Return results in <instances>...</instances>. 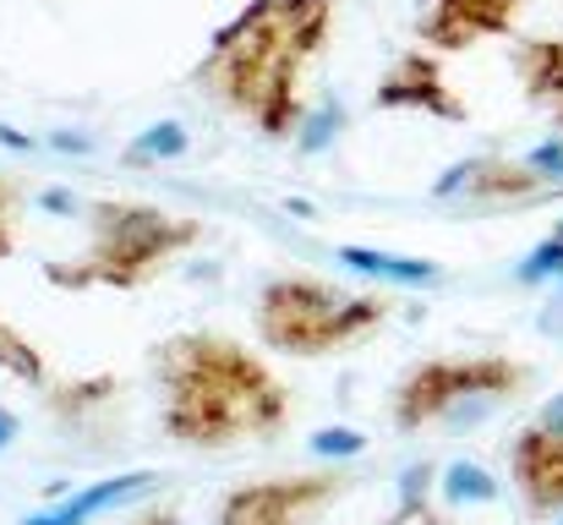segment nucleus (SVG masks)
I'll return each instance as SVG.
<instances>
[{"label":"nucleus","instance_id":"nucleus-1","mask_svg":"<svg viewBox=\"0 0 563 525\" xmlns=\"http://www.w3.org/2000/svg\"><path fill=\"white\" fill-rule=\"evenodd\" d=\"M340 0H246L213 28L191 83L208 105L246 121L268 143H290L307 116V72L334 39Z\"/></svg>","mask_w":563,"mask_h":525},{"label":"nucleus","instance_id":"nucleus-2","mask_svg":"<svg viewBox=\"0 0 563 525\" xmlns=\"http://www.w3.org/2000/svg\"><path fill=\"white\" fill-rule=\"evenodd\" d=\"M159 383V427L181 449H235V444H268L290 427V389L279 372L230 335L181 329L165 335L154 356Z\"/></svg>","mask_w":563,"mask_h":525},{"label":"nucleus","instance_id":"nucleus-3","mask_svg":"<svg viewBox=\"0 0 563 525\" xmlns=\"http://www.w3.org/2000/svg\"><path fill=\"white\" fill-rule=\"evenodd\" d=\"M82 225H88V247L77 258H49L44 280L55 291H143L154 285L170 263H181L191 247H202V219L170 214L159 203H137V197H82Z\"/></svg>","mask_w":563,"mask_h":525},{"label":"nucleus","instance_id":"nucleus-4","mask_svg":"<svg viewBox=\"0 0 563 525\" xmlns=\"http://www.w3.org/2000/svg\"><path fill=\"white\" fill-rule=\"evenodd\" d=\"M394 302L373 291H345L334 280L318 274H274L263 280L257 302H252V329L263 350L296 356V361H318V356H340V350L362 346L388 324Z\"/></svg>","mask_w":563,"mask_h":525},{"label":"nucleus","instance_id":"nucleus-5","mask_svg":"<svg viewBox=\"0 0 563 525\" xmlns=\"http://www.w3.org/2000/svg\"><path fill=\"white\" fill-rule=\"evenodd\" d=\"M531 383V367L515 356H427L416 361L394 394H388V422L394 433H421V427H471L493 416L498 405L520 400Z\"/></svg>","mask_w":563,"mask_h":525},{"label":"nucleus","instance_id":"nucleus-6","mask_svg":"<svg viewBox=\"0 0 563 525\" xmlns=\"http://www.w3.org/2000/svg\"><path fill=\"white\" fill-rule=\"evenodd\" d=\"M351 493L340 466L296 471V477H257L219 499L213 525H323V515Z\"/></svg>","mask_w":563,"mask_h":525},{"label":"nucleus","instance_id":"nucleus-7","mask_svg":"<svg viewBox=\"0 0 563 525\" xmlns=\"http://www.w3.org/2000/svg\"><path fill=\"white\" fill-rule=\"evenodd\" d=\"M432 203L443 208H476V214H498V208H531V203H548L563 197V186L542 181L526 160H509V154H471V160H454L449 171L427 186Z\"/></svg>","mask_w":563,"mask_h":525},{"label":"nucleus","instance_id":"nucleus-8","mask_svg":"<svg viewBox=\"0 0 563 525\" xmlns=\"http://www.w3.org/2000/svg\"><path fill=\"white\" fill-rule=\"evenodd\" d=\"M373 110H383V116L416 110V116H432V121H449V127H465L471 121L465 99L443 77V55H432L421 44H410L405 55L388 61V72L377 77V88H373Z\"/></svg>","mask_w":563,"mask_h":525},{"label":"nucleus","instance_id":"nucleus-9","mask_svg":"<svg viewBox=\"0 0 563 525\" xmlns=\"http://www.w3.org/2000/svg\"><path fill=\"white\" fill-rule=\"evenodd\" d=\"M531 0H427L416 17V44L432 55H460L487 39H509Z\"/></svg>","mask_w":563,"mask_h":525},{"label":"nucleus","instance_id":"nucleus-10","mask_svg":"<svg viewBox=\"0 0 563 525\" xmlns=\"http://www.w3.org/2000/svg\"><path fill=\"white\" fill-rule=\"evenodd\" d=\"M509 477L531 521H553L563 510V427H520L509 444Z\"/></svg>","mask_w":563,"mask_h":525},{"label":"nucleus","instance_id":"nucleus-11","mask_svg":"<svg viewBox=\"0 0 563 525\" xmlns=\"http://www.w3.org/2000/svg\"><path fill=\"white\" fill-rule=\"evenodd\" d=\"M154 488H159V471H121V477H104L71 499H55V504L22 515V525H93L110 510H126L132 499H148Z\"/></svg>","mask_w":563,"mask_h":525},{"label":"nucleus","instance_id":"nucleus-12","mask_svg":"<svg viewBox=\"0 0 563 525\" xmlns=\"http://www.w3.org/2000/svg\"><path fill=\"white\" fill-rule=\"evenodd\" d=\"M515 77H520V88H526L531 105L559 110L563 105V33L520 39L515 44Z\"/></svg>","mask_w":563,"mask_h":525},{"label":"nucleus","instance_id":"nucleus-13","mask_svg":"<svg viewBox=\"0 0 563 525\" xmlns=\"http://www.w3.org/2000/svg\"><path fill=\"white\" fill-rule=\"evenodd\" d=\"M334 258L345 263V269H356V274H367V280H388V285H438L443 280V269L432 263V258H410V252H388V247H362V241H345V247H334Z\"/></svg>","mask_w":563,"mask_h":525},{"label":"nucleus","instance_id":"nucleus-14","mask_svg":"<svg viewBox=\"0 0 563 525\" xmlns=\"http://www.w3.org/2000/svg\"><path fill=\"white\" fill-rule=\"evenodd\" d=\"M121 394V378L115 372H99V378H71V383H49L44 389V405L55 411V422H71V427H88L99 411H110Z\"/></svg>","mask_w":563,"mask_h":525},{"label":"nucleus","instance_id":"nucleus-15","mask_svg":"<svg viewBox=\"0 0 563 525\" xmlns=\"http://www.w3.org/2000/svg\"><path fill=\"white\" fill-rule=\"evenodd\" d=\"M187 149H191V132L181 121H154V127H143V132L121 149V165H126V171H154V165L187 160Z\"/></svg>","mask_w":563,"mask_h":525},{"label":"nucleus","instance_id":"nucleus-16","mask_svg":"<svg viewBox=\"0 0 563 525\" xmlns=\"http://www.w3.org/2000/svg\"><path fill=\"white\" fill-rule=\"evenodd\" d=\"M0 372H5V378H16V383H27V389H38V394L55 383L49 356L33 346V340H27V335L11 324V318H0Z\"/></svg>","mask_w":563,"mask_h":525},{"label":"nucleus","instance_id":"nucleus-17","mask_svg":"<svg viewBox=\"0 0 563 525\" xmlns=\"http://www.w3.org/2000/svg\"><path fill=\"white\" fill-rule=\"evenodd\" d=\"M438 493H443L454 510H471V504H493V499H498V482H493V471H482V466H471V460H454V466L443 471Z\"/></svg>","mask_w":563,"mask_h":525},{"label":"nucleus","instance_id":"nucleus-18","mask_svg":"<svg viewBox=\"0 0 563 525\" xmlns=\"http://www.w3.org/2000/svg\"><path fill=\"white\" fill-rule=\"evenodd\" d=\"M27 186L16 181V175H0V263L5 258H16V247H22V219H27Z\"/></svg>","mask_w":563,"mask_h":525},{"label":"nucleus","instance_id":"nucleus-19","mask_svg":"<svg viewBox=\"0 0 563 525\" xmlns=\"http://www.w3.org/2000/svg\"><path fill=\"white\" fill-rule=\"evenodd\" d=\"M340 127H345V105H334V99H329V105H318V110H307V116H301V127H296V138H290V143H296L301 154H323V149L340 138Z\"/></svg>","mask_w":563,"mask_h":525},{"label":"nucleus","instance_id":"nucleus-20","mask_svg":"<svg viewBox=\"0 0 563 525\" xmlns=\"http://www.w3.org/2000/svg\"><path fill=\"white\" fill-rule=\"evenodd\" d=\"M515 280H520V285H563V241H559V236L537 241V247L520 258Z\"/></svg>","mask_w":563,"mask_h":525},{"label":"nucleus","instance_id":"nucleus-21","mask_svg":"<svg viewBox=\"0 0 563 525\" xmlns=\"http://www.w3.org/2000/svg\"><path fill=\"white\" fill-rule=\"evenodd\" d=\"M362 449H367V433H356V427H323V433H312V455L318 460H351Z\"/></svg>","mask_w":563,"mask_h":525},{"label":"nucleus","instance_id":"nucleus-22","mask_svg":"<svg viewBox=\"0 0 563 525\" xmlns=\"http://www.w3.org/2000/svg\"><path fill=\"white\" fill-rule=\"evenodd\" d=\"M531 171L542 175V181H553V186H563V138L553 132V138H542V143H531L526 154H520Z\"/></svg>","mask_w":563,"mask_h":525},{"label":"nucleus","instance_id":"nucleus-23","mask_svg":"<svg viewBox=\"0 0 563 525\" xmlns=\"http://www.w3.org/2000/svg\"><path fill=\"white\" fill-rule=\"evenodd\" d=\"M132 525H187V515L176 504H148V510L132 515Z\"/></svg>","mask_w":563,"mask_h":525},{"label":"nucleus","instance_id":"nucleus-24","mask_svg":"<svg viewBox=\"0 0 563 525\" xmlns=\"http://www.w3.org/2000/svg\"><path fill=\"white\" fill-rule=\"evenodd\" d=\"M49 149H60V154H93V138H66V132H55Z\"/></svg>","mask_w":563,"mask_h":525},{"label":"nucleus","instance_id":"nucleus-25","mask_svg":"<svg viewBox=\"0 0 563 525\" xmlns=\"http://www.w3.org/2000/svg\"><path fill=\"white\" fill-rule=\"evenodd\" d=\"M16 433H22V422H16V411H5V405H0V455H5V449L16 444Z\"/></svg>","mask_w":563,"mask_h":525},{"label":"nucleus","instance_id":"nucleus-26","mask_svg":"<svg viewBox=\"0 0 563 525\" xmlns=\"http://www.w3.org/2000/svg\"><path fill=\"white\" fill-rule=\"evenodd\" d=\"M537 427H563V394H553V400L537 411Z\"/></svg>","mask_w":563,"mask_h":525},{"label":"nucleus","instance_id":"nucleus-27","mask_svg":"<svg viewBox=\"0 0 563 525\" xmlns=\"http://www.w3.org/2000/svg\"><path fill=\"white\" fill-rule=\"evenodd\" d=\"M0 143L16 149V154H33V149H38V138H22V132H11V127H0Z\"/></svg>","mask_w":563,"mask_h":525},{"label":"nucleus","instance_id":"nucleus-28","mask_svg":"<svg viewBox=\"0 0 563 525\" xmlns=\"http://www.w3.org/2000/svg\"><path fill=\"white\" fill-rule=\"evenodd\" d=\"M553 127H559V138H563V105H559V110H553Z\"/></svg>","mask_w":563,"mask_h":525},{"label":"nucleus","instance_id":"nucleus-29","mask_svg":"<svg viewBox=\"0 0 563 525\" xmlns=\"http://www.w3.org/2000/svg\"><path fill=\"white\" fill-rule=\"evenodd\" d=\"M553 236H559V241H563V219H559V225H553Z\"/></svg>","mask_w":563,"mask_h":525},{"label":"nucleus","instance_id":"nucleus-30","mask_svg":"<svg viewBox=\"0 0 563 525\" xmlns=\"http://www.w3.org/2000/svg\"><path fill=\"white\" fill-rule=\"evenodd\" d=\"M553 525H563V510H559V515H553Z\"/></svg>","mask_w":563,"mask_h":525}]
</instances>
